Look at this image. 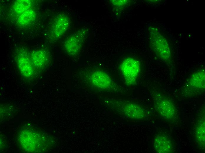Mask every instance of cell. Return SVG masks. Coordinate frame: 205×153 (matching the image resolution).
<instances>
[{
	"label": "cell",
	"instance_id": "cell-5",
	"mask_svg": "<svg viewBox=\"0 0 205 153\" xmlns=\"http://www.w3.org/2000/svg\"><path fill=\"white\" fill-rule=\"evenodd\" d=\"M71 23L69 16L65 14H58L53 19L51 25L50 34L52 39L56 40L65 33Z\"/></svg>",
	"mask_w": 205,
	"mask_h": 153
},
{
	"label": "cell",
	"instance_id": "cell-2",
	"mask_svg": "<svg viewBox=\"0 0 205 153\" xmlns=\"http://www.w3.org/2000/svg\"><path fill=\"white\" fill-rule=\"evenodd\" d=\"M87 30L83 27L69 36L63 44L66 52L71 56L77 55L80 51L85 41Z\"/></svg>",
	"mask_w": 205,
	"mask_h": 153
},
{
	"label": "cell",
	"instance_id": "cell-4",
	"mask_svg": "<svg viewBox=\"0 0 205 153\" xmlns=\"http://www.w3.org/2000/svg\"><path fill=\"white\" fill-rule=\"evenodd\" d=\"M86 76L87 81L99 88L109 89L116 87L115 83L108 74L102 70L92 71Z\"/></svg>",
	"mask_w": 205,
	"mask_h": 153
},
{
	"label": "cell",
	"instance_id": "cell-13",
	"mask_svg": "<svg viewBox=\"0 0 205 153\" xmlns=\"http://www.w3.org/2000/svg\"><path fill=\"white\" fill-rule=\"evenodd\" d=\"M35 16V12L29 9L21 14L18 18V22L22 25H27L34 20Z\"/></svg>",
	"mask_w": 205,
	"mask_h": 153
},
{
	"label": "cell",
	"instance_id": "cell-11",
	"mask_svg": "<svg viewBox=\"0 0 205 153\" xmlns=\"http://www.w3.org/2000/svg\"><path fill=\"white\" fill-rule=\"evenodd\" d=\"M154 145L156 151L158 153L170 152L173 149L171 141L163 136L158 135L156 137Z\"/></svg>",
	"mask_w": 205,
	"mask_h": 153
},
{
	"label": "cell",
	"instance_id": "cell-6",
	"mask_svg": "<svg viewBox=\"0 0 205 153\" xmlns=\"http://www.w3.org/2000/svg\"><path fill=\"white\" fill-rule=\"evenodd\" d=\"M117 109L126 116L132 119H140L146 116L145 110L140 105L134 103L117 102Z\"/></svg>",
	"mask_w": 205,
	"mask_h": 153
},
{
	"label": "cell",
	"instance_id": "cell-12",
	"mask_svg": "<svg viewBox=\"0 0 205 153\" xmlns=\"http://www.w3.org/2000/svg\"><path fill=\"white\" fill-rule=\"evenodd\" d=\"M32 5V2L29 0H18L15 1L13 5L14 11L18 14H22L29 10Z\"/></svg>",
	"mask_w": 205,
	"mask_h": 153
},
{
	"label": "cell",
	"instance_id": "cell-14",
	"mask_svg": "<svg viewBox=\"0 0 205 153\" xmlns=\"http://www.w3.org/2000/svg\"><path fill=\"white\" fill-rule=\"evenodd\" d=\"M196 136L200 144L204 145L205 142V124L204 122H201L198 125L196 129Z\"/></svg>",
	"mask_w": 205,
	"mask_h": 153
},
{
	"label": "cell",
	"instance_id": "cell-1",
	"mask_svg": "<svg viewBox=\"0 0 205 153\" xmlns=\"http://www.w3.org/2000/svg\"><path fill=\"white\" fill-rule=\"evenodd\" d=\"M150 39L151 48L158 57L164 61L169 60L171 51L164 37L157 30L152 29L150 32Z\"/></svg>",
	"mask_w": 205,
	"mask_h": 153
},
{
	"label": "cell",
	"instance_id": "cell-7",
	"mask_svg": "<svg viewBox=\"0 0 205 153\" xmlns=\"http://www.w3.org/2000/svg\"><path fill=\"white\" fill-rule=\"evenodd\" d=\"M155 105L158 112L164 118L171 119L175 116L176 107L173 103L167 98L162 96L157 97Z\"/></svg>",
	"mask_w": 205,
	"mask_h": 153
},
{
	"label": "cell",
	"instance_id": "cell-9",
	"mask_svg": "<svg viewBox=\"0 0 205 153\" xmlns=\"http://www.w3.org/2000/svg\"><path fill=\"white\" fill-rule=\"evenodd\" d=\"M32 62L34 68L43 69L46 67L50 61V57L49 52L44 49L34 50L29 55Z\"/></svg>",
	"mask_w": 205,
	"mask_h": 153
},
{
	"label": "cell",
	"instance_id": "cell-3",
	"mask_svg": "<svg viewBox=\"0 0 205 153\" xmlns=\"http://www.w3.org/2000/svg\"><path fill=\"white\" fill-rule=\"evenodd\" d=\"M140 68L139 62L133 58H127L122 62L120 71L127 85L132 86L136 84Z\"/></svg>",
	"mask_w": 205,
	"mask_h": 153
},
{
	"label": "cell",
	"instance_id": "cell-10",
	"mask_svg": "<svg viewBox=\"0 0 205 153\" xmlns=\"http://www.w3.org/2000/svg\"><path fill=\"white\" fill-rule=\"evenodd\" d=\"M205 72L200 70L194 73L187 80V86L196 90L205 88Z\"/></svg>",
	"mask_w": 205,
	"mask_h": 153
},
{
	"label": "cell",
	"instance_id": "cell-8",
	"mask_svg": "<svg viewBox=\"0 0 205 153\" xmlns=\"http://www.w3.org/2000/svg\"><path fill=\"white\" fill-rule=\"evenodd\" d=\"M16 59L18 67L21 74L25 76H31L34 74L35 68L29 56L25 51H21L18 54Z\"/></svg>",
	"mask_w": 205,
	"mask_h": 153
}]
</instances>
